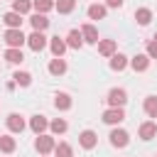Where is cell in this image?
<instances>
[{
  "label": "cell",
  "instance_id": "cell-1",
  "mask_svg": "<svg viewBox=\"0 0 157 157\" xmlns=\"http://www.w3.org/2000/svg\"><path fill=\"white\" fill-rule=\"evenodd\" d=\"M2 39H5V44L7 47H17V49H22V44H27V37L22 34V29H5V34H2Z\"/></svg>",
  "mask_w": 157,
  "mask_h": 157
},
{
  "label": "cell",
  "instance_id": "cell-2",
  "mask_svg": "<svg viewBox=\"0 0 157 157\" xmlns=\"http://www.w3.org/2000/svg\"><path fill=\"white\" fill-rule=\"evenodd\" d=\"M54 147H56V142H54L52 135H47V132L37 135V140H34V150H37L39 155H49V152H54Z\"/></svg>",
  "mask_w": 157,
  "mask_h": 157
},
{
  "label": "cell",
  "instance_id": "cell-3",
  "mask_svg": "<svg viewBox=\"0 0 157 157\" xmlns=\"http://www.w3.org/2000/svg\"><path fill=\"white\" fill-rule=\"evenodd\" d=\"M105 101H108L110 108H123V105L128 103V91H125V88H110Z\"/></svg>",
  "mask_w": 157,
  "mask_h": 157
},
{
  "label": "cell",
  "instance_id": "cell-4",
  "mask_svg": "<svg viewBox=\"0 0 157 157\" xmlns=\"http://www.w3.org/2000/svg\"><path fill=\"white\" fill-rule=\"evenodd\" d=\"M108 137H110V145L113 147H128V142H130V132L123 130V128H113Z\"/></svg>",
  "mask_w": 157,
  "mask_h": 157
},
{
  "label": "cell",
  "instance_id": "cell-5",
  "mask_svg": "<svg viewBox=\"0 0 157 157\" xmlns=\"http://www.w3.org/2000/svg\"><path fill=\"white\" fill-rule=\"evenodd\" d=\"M47 44H49V42H47V37H44V32H37V29H34V32L27 37V47H29L32 52H42Z\"/></svg>",
  "mask_w": 157,
  "mask_h": 157
},
{
  "label": "cell",
  "instance_id": "cell-6",
  "mask_svg": "<svg viewBox=\"0 0 157 157\" xmlns=\"http://www.w3.org/2000/svg\"><path fill=\"white\" fill-rule=\"evenodd\" d=\"M123 120H125V110L123 108H108L103 113V123L105 125H120Z\"/></svg>",
  "mask_w": 157,
  "mask_h": 157
},
{
  "label": "cell",
  "instance_id": "cell-7",
  "mask_svg": "<svg viewBox=\"0 0 157 157\" xmlns=\"http://www.w3.org/2000/svg\"><path fill=\"white\" fill-rule=\"evenodd\" d=\"M5 123H7V130H10V132H22V130L27 128V123H25V118H22L20 113H10Z\"/></svg>",
  "mask_w": 157,
  "mask_h": 157
},
{
  "label": "cell",
  "instance_id": "cell-8",
  "mask_svg": "<svg viewBox=\"0 0 157 157\" xmlns=\"http://www.w3.org/2000/svg\"><path fill=\"white\" fill-rule=\"evenodd\" d=\"M81 34H83V42H86V44H98V42H101V39H98V29H96V25H91V22L81 25Z\"/></svg>",
  "mask_w": 157,
  "mask_h": 157
},
{
  "label": "cell",
  "instance_id": "cell-9",
  "mask_svg": "<svg viewBox=\"0 0 157 157\" xmlns=\"http://www.w3.org/2000/svg\"><path fill=\"white\" fill-rule=\"evenodd\" d=\"M2 56H5V61L12 64V66H20V64L25 61V54H22V49H17V47H7Z\"/></svg>",
  "mask_w": 157,
  "mask_h": 157
},
{
  "label": "cell",
  "instance_id": "cell-10",
  "mask_svg": "<svg viewBox=\"0 0 157 157\" xmlns=\"http://www.w3.org/2000/svg\"><path fill=\"white\" fill-rule=\"evenodd\" d=\"M47 128H49L47 115H32V118H29V130H32L34 135H42Z\"/></svg>",
  "mask_w": 157,
  "mask_h": 157
},
{
  "label": "cell",
  "instance_id": "cell-11",
  "mask_svg": "<svg viewBox=\"0 0 157 157\" xmlns=\"http://www.w3.org/2000/svg\"><path fill=\"white\" fill-rule=\"evenodd\" d=\"M78 145H81L83 150H93V147L98 145V135H96L93 130H83V132L78 135Z\"/></svg>",
  "mask_w": 157,
  "mask_h": 157
},
{
  "label": "cell",
  "instance_id": "cell-12",
  "mask_svg": "<svg viewBox=\"0 0 157 157\" xmlns=\"http://www.w3.org/2000/svg\"><path fill=\"white\" fill-rule=\"evenodd\" d=\"M64 39H66V47H69V49H81V47L86 44V42H83V34H81V29H71V32H69Z\"/></svg>",
  "mask_w": 157,
  "mask_h": 157
},
{
  "label": "cell",
  "instance_id": "cell-13",
  "mask_svg": "<svg viewBox=\"0 0 157 157\" xmlns=\"http://www.w3.org/2000/svg\"><path fill=\"white\" fill-rule=\"evenodd\" d=\"M2 22H5L10 29H22V15H20V12H15V10L5 12V15H2Z\"/></svg>",
  "mask_w": 157,
  "mask_h": 157
},
{
  "label": "cell",
  "instance_id": "cell-14",
  "mask_svg": "<svg viewBox=\"0 0 157 157\" xmlns=\"http://www.w3.org/2000/svg\"><path fill=\"white\" fill-rule=\"evenodd\" d=\"M115 52H118L115 39H101V42H98V54H101V56H108V59H110Z\"/></svg>",
  "mask_w": 157,
  "mask_h": 157
},
{
  "label": "cell",
  "instance_id": "cell-15",
  "mask_svg": "<svg viewBox=\"0 0 157 157\" xmlns=\"http://www.w3.org/2000/svg\"><path fill=\"white\" fill-rule=\"evenodd\" d=\"M137 135L147 142V140H152V137H157V125L152 123V120H145L142 125H140V130H137Z\"/></svg>",
  "mask_w": 157,
  "mask_h": 157
},
{
  "label": "cell",
  "instance_id": "cell-16",
  "mask_svg": "<svg viewBox=\"0 0 157 157\" xmlns=\"http://www.w3.org/2000/svg\"><path fill=\"white\" fill-rule=\"evenodd\" d=\"M130 66H132V71H147L150 69V56L147 54H135L130 59Z\"/></svg>",
  "mask_w": 157,
  "mask_h": 157
},
{
  "label": "cell",
  "instance_id": "cell-17",
  "mask_svg": "<svg viewBox=\"0 0 157 157\" xmlns=\"http://www.w3.org/2000/svg\"><path fill=\"white\" fill-rule=\"evenodd\" d=\"M66 69H69V66H66V61H64L61 56H54V59L49 61V74H52V76H64Z\"/></svg>",
  "mask_w": 157,
  "mask_h": 157
},
{
  "label": "cell",
  "instance_id": "cell-18",
  "mask_svg": "<svg viewBox=\"0 0 157 157\" xmlns=\"http://www.w3.org/2000/svg\"><path fill=\"white\" fill-rule=\"evenodd\" d=\"M135 22H137L140 27H147V25L152 22V10H150V7H137V10H135Z\"/></svg>",
  "mask_w": 157,
  "mask_h": 157
},
{
  "label": "cell",
  "instance_id": "cell-19",
  "mask_svg": "<svg viewBox=\"0 0 157 157\" xmlns=\"http://www.w3.org/2000/svg\"><path fill=\"white\" fill-rule=\"evenodd\" d=\"M29 25H32V29H37V32H44V29L49 27V20H47V15H42V12H34V15L29 17Z\"/></svg>",
  "mask_w": 157,
  "mask_h": 157
},
{
  "label": "cell",
  "instance_id": "cell-20",
  "mask_svg": "<svg viewBox=\"0 0 157 157\" xmlns=\"http://www.w3.org/2000/svg\"><path fill=\"white\" fill-rule=\"evenodd\" d=\"M49 49H52L54 56H64V52H66L69 47H66V39H61V37H52V39H49Z\"/></svg>",
  "mask_w": 157,
  "mask_h": 157
},
{
  "label": "cell",
  "instance_id": "cell-21",
  "mask_svg": "<svg viewBox=\"0 0 157 157\" xmlns=\"http://www.w3.org/2000/svg\"><path fill=\"white\" fill-rule=\"evenodd\" d=\"M128 64H130V59H128L125 54H120V52H115V54L110 56V69H113V71H123Z\"/></svg>",
  "mask_w": 157,
  "mask_h": 157
},
{
  "label": "cell",
  "instance_id": "cell-22",
  "mask_svg": "<svg viewBox=\"0 0 157 157\" xmlns=\"http://www.w3.org/2000/svg\"><path fill=\"white\" fill-rule=\"evenodd\" d=\"M71 105H74V101H71L69 93H56V96H54V108H56V110H69Z\"/></svg>",
  "mask_w": 157,
  "mask_h": 157
},
{
  "label": "cell",
  "instance_id": "cell-23",
  "mask_svg": "<svg viewBox=\"0 0 157 157\" xmlns=\"http://www.w3.org/2000/svg\"><path fill=\"white\" fill-rule=\"evenodd\" d=\"M49 130H52L54 135H64V132L69 130V123H66L64 118H54V120H49Z\"/></svg>",
  "mask_w": 157,
  "mask_h": 157
},
{
  "label": "cell",
  "instance_id": "cell-24",
  "mask_svg": "<svg viewBox=\"0 0 157 157\" xmlns=\"http://www.w3.org/2000/svg\"><path fill=\"white\" fill-rule=\"evenodd\" d=\"M74 7H76V0H56V2H54V10H56L59 15L74 12Z\"/></svg>",
  "mask_w": 157,
  "mask_h": 157
},
{
  "label": "cell",
  "instance_id": "cell-25",
  "mask_svg": "<svg viewBox=\"0 0 157 157\" xmlns=\"http://www.w3.org/2000/svg\"><path fill=\"white\" fill-rule=\"evenodd\" d=\"M105 5H101V2H93L91 7H88V17L91 20H105Z\"/></svg>",
  "mask_w": 157,
  "mask_h": 157
},
{
  "label": "cell",
  "instance_id": "cell-26",
  "mask_svg": "<svg viewBox=\"0 0 157 157\" xmlns=\"http://www.w3.org/2000/svg\"><path fill=\"white\" fill-rule=\"evenodd\" d=\"M142 110H145L150 118H157V96H147L145 103H142Z\"/></svg>",
  "mask_w": 157,
  "mask_h": 157
},
{
  "label": "cell",
  "instance_id": "cell-27",
  "mask_svg": "<svg viewBox=\"0 0 157 157\" xmlns=\"http://www.w3.org/2000/svg\"><path fill=\"white\" fill-rule=\"evenodd\" d=\"M12 81H15L17 86H22V88H27V86L32 83V74H29V71H15V76H12Z\"/></svg>",
  "mask_w": 157,
  "mask_h": 157
},
{
  "label": "cell",
  "instance_id": "cell-28",
  "mask_svg": "<svg viewBox=\"0 0 157 157\" xmlns=\"http://www.w3.org/2000/svg\"><path fill=\"white\" fill-rule=\"evenodd\" d=\"M12 10L20 15H27L29 10H34V5H32V0H12Z\"/></svg>",
  "mask_w": 157,
  "mask_h": 157
},
{
  "label": "cell",
  "instance_id": "cell-29",
  "mask_svg": "<svg viewBox=\"0 0 157 157\" xmlns=\"http://www.w3.org/2000/svg\"><path fill=\"white\" fill-rule=\"evenodd\" d=\"M54 157H74V147H71L69 142H56Z\"/></svg>",
  "mask_w": 157,
  "mask_h": 157
},
{
  "label": "cell",
  "instance_id": "cell-30",
  "mask_svg": "<svg viewBox=\"0 0 157 157\" xmlns=\"http://www.w3.org/2000/svg\"><path fill=\"white\" fill-rule=\"evenodd\" d=\"M32 5H34V12H42V15L54 10V0H32Z\"/></svg>",
  "mask_w": 157,
  "mask_h": 157
},
{
  "label": "cell",
  "instance_id": "cell-31",
  "mask_svg": "<svg viewBox=\"0 0 157 157\" xmlns=\"http://www.w3.org/2000/svg\"><path fill=\"white\" fill-rule=\"evenodd\" d=\"M0 150H2L5 155L15 152V137H10V135H0Z\"/></svg>",
  "mask_w": 157,
  "mask_h": 157
},
{
  "label": "cell",
  "instance_id": "cell-32",
  "mask_svg": "<svg viewBox=\"0 0 157 157\" xmlns=\"http://www.w3.org/2000/svg\"><path fill=\"white\" fill-rule=\"evenodd\" d=\"M145 54H147L150 59H157V42H155V39L147 42V52H145Z\"/></svg>",
  "mask_w": 157,
  "mask_h": 157
},
{
  "label": "cell",
  "instance_id": "cell-33",
  "mask_svg": "<svg viewBox=\"0 0 157 157\" xmlns=\"http://www.w3.org/2000/svg\"><path fill=\"white\" fill-rule=\"evenodd\" d=\"M123 2H125V0H105L108 7H123Z\"/></svg>",
  "mask_w": 157,
  "mask_h": 157
},
{
  "label": "cell",
  "instance_id": "cell-34",
  "mask_svg": "<svg viewBox=\"0 0 157 157\" xmlns=\"http://www.w3.org/2000/svg\"><path fill=\"white\" fill-rule=\"evenodd\" d=\"M152 39H155V42H157V34H155V37H152Z\"/></svg>",
  "mask_w": 157,
  "mask_h": 157
},
{
  "label": "cell",
  "instance_id": "cell-35",
  "mask_svg": "<svg viewBox=\"0 0 157 157\" xmlns=\"http://www.w3.org/2000/svg\"><path fill=\"white\" fill-rule=\"evenodd\" d=\"M39 157H47V155H39Z\"/></svg>",
  "mask_w": 157,
  "mask_h": 157
},
{
  "label": "cell",
  "instance_id": "cell-36",
  "mask_svg": "<svg viewBox=\"0 0 157 157\" xmlns=\"http://www.w3.org/2000/svg\"><path fill=\"white\" fill-rule=\"evenodd\" d=\"M155 157H157V155H155Z\"/></svg>",
  "mask_w": 157,
  "mask_h": 157
}]
</instances>
